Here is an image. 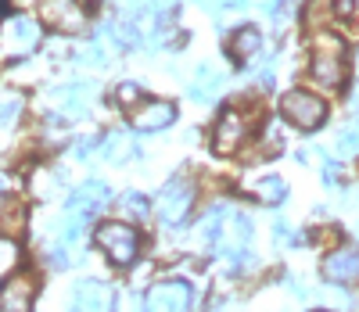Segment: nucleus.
I'll list each match as a JSON object with an SVG mask.
<instances>
[{"label": "nucleus", "mask_w": 359, "mask_h": 312, "mask_svg": "<svg viewBox=\"0 0 359 312\" xmlns=\"http://www.w3.org/2000/svg\"><path fill=\"white\" fill-rule=\"evenodd\" d=\"M348 50L345 40L334 33H316L313 36V61H309V76L313 83L327 86V90H338L348 79Z\"/></svg>", "instance_id": "obj_1"}, {"label": "nucleus", "mask_w": 359, "mask_h": 312, "mask_svg": "<svg viewBox=\"0 0 359 312\" xmlns=\"http://www.w3.org/2000/svg\"><path fill=\"white\" fill-rule=\"evenodd\" d=\"M255 118H259L255 108H241V104L226 108V111L216 118V126H212V147H216L219 154H233L237 147L252 137Z\"/></svg>", "instance_id": "obj_2"}, {"label": "nucleus", "mask_w": 359, "mask_h": 312, "mask_svg": "<svg viewBox=\"0 0 359 312\" xmlns=\"http://www.w3.org/2000/svg\"><path fill=\"white\" fill-rule=\"evenodd\" d=\"M94 244L104 252V259H111L115 266H130L137 259V252H140V233L130 223L111 219V223H101L94 230Z\"/></svg>", "instance_id": "obj_3"}, {"label": "nucleus", "mask_w": 359, "mask_h": 312, "mask_svg": "<svg viewBox=\"0 0 359 312\" xmlns=\"http://www.w3.org/2000/svg\"><path fill=\"white\" fill-rule=\"evenodd\" d=\"M43 22L40 18H29V15H11L4 25H0V54L4 57H22V54H33L40 47L43 36Z\"/></svg>", "instance_id": "obj_4"}, {"label": "nucleus", "mask_w": 359, "mask_h": 312, "mask_svg": "<svg viewBox=\"0 0 359 312\" xmlns=\"http://www.w3.org/2000/svg\"><path fill=\"white\" fill-rule=\"evenodd\" d=\"M280 115L291 122L294 130H320L323 122H327V101L316 97V93L309 90H291L284 93V101H280Z\"/></svg>", "instance_id": "obj_5"}, {"label": "nucleus", "mask_w": 359, "mask_h": 312, "mask_svg": "<svg viewBox=\"0 0 359 312\" xmlns=\"http://www.w3.org/2000/svg\"><path fill=\"white\" fill-rule=\"evenodd\" d=\"M191 208H194V183L184 179V176L169 179L155 198V212L165 226H180L191 215Z\"/></svg>", "instance_id": "obj_6"}, {"label": "nucleus", "mask_w": 359, "mask_h": 312, "mask_svg": "<svg viewBox=\"0 0 359 312\" xmlns=\"http://www.w3.org/2000/svg\"><path fill=\"white\" fill-rule=\"evenodd\" d=\"M40 22L47 29H54V33H62V36H79L86 33V8L79 4V0H40Z\"/></svg>", "instance_id": "obj_7"}, {"label": "nucleus", "mask_w": 359, "mask_h": 312, "mask_svg": "<svg viewBox=\"0 0 359 312\" xmlns=\"http://www.w3.org/2000/svg\"><path fill=\"white\" fill-rule=\"evenodd\" d=\"M248 240H252V219L237 208H226L223 223H219V233L212 240V252H219L226 259H237V255H245Z\"/></svg>", "instance_id": "obj_8"}, {"label": "nucleus", "mask_w": 359, "mask_h": 312, "mask_svg": "<svg viewBox=\"0 0 359 312\" xmlns=\"http://www.w3.org/2000/svg\"><path fill=\"white\" fill-rule=\"evenodd\" d=\"M36 301V276L22 269L0 284V312H33Z\"/></svg>", "instance_id": "obj_9"}, {"label": "nucleus", "mask_w": 359, "mask_h": 312, "mask_svg": "<svg viewBox=\"0 0 359 312\" xmlns=\"http://www.w3.org/2000/svg\"><path fill=\"white\" fill-rule=\"evenodd\" d=\"M191 308V287L184 280H165L155 284L144 298V312H187Z\"/></svg>", "instance_id": "obj_10"}, {"label": "nucleus", "mask_w": 359, "mask_h": 312, "mask_svg": "<svg viewBox=\"0 0 359 312\" xmlns=\"http://www.w3.org/2000/svg\"><path fill=\"white\" fill-rule=\"evenodd\" d=\"M323 276L331 284H352L359 276V247L355 244H338L331 255L323 259Z\"/></svg>", "instance_id": "obj_11"}, {"label": "nucleus", "mask_w": 359, "mask_h": 312, "mask_svg": "<svg viewBox=\"0 0 359 312\" xmlns=\"http://www.w3.org/2000/svg\"><path fill=\"white\" fill-rule=\"evenodd\" d=\"M172 118H176V104H172V101H140V104L130 111L133 130H144V133L165 130Z\"/></svg>", "instance_id": "obj_12"}, {"label": "nucleus", "mask_w": 359, "mask_h": 312, "mask_svg": "<svg viewBox=\"0 0 359 312\" xmlns=\"http://www.w3.org/2000/svg\"><path fill=\"white\" fill-rule=\"evenodd\" d=\"M69 312H111V291L97 284V280H86V284L72 291Z\"/></svg>", "instance_id": "obj_13"}, {"label": "nucleus", "mask_w": 359, "mask_h": 312, "mask_svg": "<svg viewBox=\"0 0 359 312\" xmlns=\"http://www.w3.org/2000/svg\"><path fill=\"white\" fill-rule=\"evenodd\" d=\"M25 223H29V208L18 194H0V237H22L25 233Z\"/></svg>", "instance_id": "obj_14"}, {"label": "nucleus", "mask_w": 359, "mask_h": 312, "mask_svg": "<svg viewBox=\"0 0 359 312\" xmlns=\"http://www.w3.org/2000/svg\"><path fill=\"white\" fill-rule=\"evenodd\" d=\"M104 205H108V183H104V179H86L79 191L69 198V208L79 212V215H86V219H90L94 212H101Z\"/></svg>", "instance_id": "obj_15"}, {"label": "nucleus", "mask_w": 359, "mask_h": 312, "mask_svg": "<svg viewBox=\"0 0 359 312\" xmlns=\"http://www.w3.org/2000/svg\"><path fill=\"white\" fill-rule=\"evenodd\" d=\"M50 97H54V104L62 108L65 115L76 118V115H83V111L90 108V97H94V93H90L86 83H72V86H65V90H54Z\"/></svg>", "instance_id": "obj_16"}, {"label": "nucleus", "mask_w": 359, "mask_h": 312, "mask_svg": "<svg viewBox=\"0 0 359 312\" xmlns=\"http://www.w3.org/2000/svg\"><path fill=\"white\" fill-rule=\"evenodd\" d=\"M259 50H262V33H259L255 25H241V29L230 36V54H233V61H252V57H259Z\"/></svg>", "instance_id": "obj_17"}, {"label": "nucleus", "mask_w": 359, "mask_h": 312, "mask_svg": "<svg viewBox=\"0 0 359 312\" xmlns=\"http://www.w3.org/2000/svg\"><path fill=\"white\" fill-rule=\"evenodd\" d=\"M248 191H252L255 201H262V205H280V201L287 198V183H284L280 176H273V172H266V176H259V179L248 183Z\"/></svg>", "instance_id": "obj_18"}, {"label": "nucleus", "mask_w": 359, "mask_h": 312, "mask_svg": "<svg viewBox=\"0 0 359 312\" xmlns=\"http://www.w3.org/2000/svg\"><path fill=\"white\" fill-rule=\"evenodd\" d=\"M22 108H25V97L22 93H0V137H8L15 126H18V118H22Z\"/></svg>", "instance_id": "obj_19"}, {"label": "nucleus", "mask_w": 359, "mask_h": 312, "mask_svg": "<svg viewBox=\"0 0 359 312\" xmlns=\"http://www.w3.org/2000/svg\"><path fill=\"white\" fill-rule=\"evenodd\" d=\"M219 90H223V76L201 69L198 79L191 83V97H194L198 104H208V101H216V97H219Z\"/></svg>", "instance_id": "obj_20"}, {"label": "nucleus", "mask_w": 359, "mask_h": 312, "mask_svg": "<svg viewBox=\"0 0 359 312\" xmlns=\"http://www.w3.org/2000/svg\"><path fill=\"white\" fill-rule=\"evenodd\" d=\"M334 154L338 158H359V118L345 122L334 137Z\"/></svg>", "instance_id": "obj_21"}, {"label": "nucleus", "mask_w": 359, "mask_h": 312, "mask_svg": "<svg viewBox=\"0 0 359 312\" xmlns=\"http://www.w3.org/2000/svg\"><path fill=\"white\" fill-rule=\"evenodd\" d=\"M101 154L108 162H126V158H133V140L126 133H108V140L101 144Z\"/></svg>", "instance_id": "obj_22"}, {"label": "nucleus", "mask_w": 359, "mask_h": 312, "mask_svg": "<svg viewBox=\"0 0 359 312\" xmlns=\"http://www.w3.org/2000/svg\"><path fill=\"white\" fill-rule=\"evenodd\" d=\"M331 11H334V0H309V4H306V25L309 29H320L327 18H331Z\"/></svg>", "instance_id": "obj_23"}, {"label": "nucleus", "mask_w": 359, "mask_h": 312, "mask_svg": "<svg viewBox=\"0 0 359 312\" xmlns=\"http://www.w3.org/2000/svg\"><path fill=\"white\" fill-rule=\"evenodd\" d=\"M115 101H118V104H126V108L133 111V108L140 104V86H137V83H123V86L115 90Z\"/></svg>", "instance_id": "obj_24"}, {"label": "nucleus", "mask_w": 359, "mask_h": 312, "mask_svg": "<svg viewBox=\"0 0 359 312\" xmlns=\"http://www.w3.org/2000/svg\"><path fill=\"white\" fill-rule=\"evenodd\" d=\"M123 205H126V212H130V215H137V219H144V215L151 212V208H147V201H144L140 194H126V198H123Z\"/></svg>", "instance_id": "obj_25"}, {"label": "nucleus", "mask_w": 359, "mask_h": 312, "mask_svg": "<svg viewBox=\"0 0 359 312\" xmlns=\"http://www.w3.org/2000/svg\"><path fill=\"white\" fill-rule=\"evenodd\" d=\"M79 61H83V65H104V50L94 43V47H86V50H83Z\"/></svg>", "instance_id": "obj_26"}, {"label": "nucleus", "mask_w": 359, "mask_h": 312, "mask_svg": "<svg viewBox=\"0 0 359 312\" xmlns=\"http://www.w3.org/2000/svg\"><path fill=\"white\" fill-rule=\"evenodd\" d=\"M118 312H144V301L133 298V294H126L123 301H118Z\"/></svg>", "instance_id": "obj_27"}, {"label": "nucleus", "mask_w": 359, "mask_h": 312, "mask_svg": "<svg viewBox=\"0 0 359 312\" xmlns=\"http://www.w3.org/2000/svg\"><path fill=\"white\" fill-rule=\"evenodd\" d=\"M352 11H355V0H334V15L338 18H352Z\"/></svg>", "instance_id": "obj_28"}, {"label": "nucleus", "mask_w": 359, "mask_h": 312, "mask_svg": "<svg viewBox=\"0 0 359 312\" xmlns=\"http://www.w3.org/2000/svg\"><path fill=\"white\" fill-rule=\"evenodd\" d=\"M0 186H4V176H0Z\"/></svg>", "instance_id": "obj_29"}, {"label": "nucleus", "mask_w": 359, "mask_h": 312, "mask_svg": "<svg viewBox=\"0 0 359 312\" xmlns=\"http://www.w3.org/2000/svg\"><path fill=\"white\" fill-rule=\"evenodd\" d=\"M216 312H219V308H216Z\"/></svg>", "instance_id": "obj_30"}]
</instances>
